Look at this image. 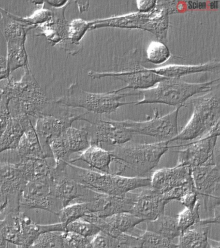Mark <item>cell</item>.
<instances>
[{
  "label": "cell",
  "mask_w": 220,
  "mask_h": 248,
  "mask_svg": "<svg viewBox=\"0 0 220 248\" xmlns=\"http://www.w3.org/2000/svg\"><path fill=\"white\" fill-rule=\"evenodd\" d=\"M177 3L175 1H158L156 7L150 13L138 12L90 21V31L106 27L141 29L155 35L160 42H165L169 16L177 13Z\"/></svg>",
  "instance_id": "6da1fadb"
},
{
  "label": "cell",
  "mask_w": 220,
  "mask_h": 248,
  "mask_svg": "<svg viewBox=\"0 0 220 248\" xmlns=\"http://www.w3.org/2000/svg\"><path fill=\"white\" fill-rule=\"evenodd\" d=\"M24 75L16 81L12 75L1 85V91L10 98L9 108L36 119L43 114H49L54 106L38 83L30 66L24 68Z\"/></svg>",
  "instance_id": "7a4b0ae2"
},
{
  "label": "cell",
  "mask_w": 220,
  "mask_h": 248,
  "mask_svg": "<svg viewBox=\"0 0 220 248\" xmlns=\"http://www.w3.org/2000/svg\"><path fill=\"white\" fill-rule=\"evenodd\" d=\"M69 176L92 191L106 195L123 196L135 190L150 186V178L143 176H124L116 173H103L67 163Z\"/></svg>",
  "instance_id": "3957f363"
},
{
  "label": "cell",
  "mask_w": 220,
  "mask_h": 248,
  "mask_svg": "<svg viewBox=\"0 0 220 248\" xmlns=\"http://www.w3.org/2000/svg\"><path fill=\"white\" fill-rule=\"evenodd\" d=\"M214 79L204 83H188L177 78H167L158 82L151 88L130 92L131 96H142L134 102L135 106L146 104H162L169 106H184L185 102L198 93H207L216 86Z\"/></svg>",
  "instance_id": "277c9868"
},
{
  "label": "cell",
  "mask_w": 220,
  "mask_h": 248,
  "mask_svg": "<svg viewBox=\"0 0 220 248\" xmlns=\"http://www.w3.org/2000/svg\"><path fill=\"white\" fill-rule=\"evenodd\" d=\"M169 141L151 143H125L111 151L114 162L121 165L115 172L121 174L126 169L137 176L151 171L159 164L161 157L170 149Z\"/></svg>",
  "instance_id": "5b68a950"
},
{
  "label": "cell",
  "mask_w": 220,
  "mask_h": 248,
  "mask_svg": "<svg viewBox=\"0 0 220 248\" xmlns=\"http://www.w3.org/2000/svg\"><path fill=\"white\" fill-rule=\"evenodd\" d=\"M220 83L206 94L190 101L193 105L192 116L186 125L170 142L196 140L205 135L220 123Z\"/></svg>",
  "instance_id": "8992f818"
},
{
  "label": "cell",
  "mask_w": 220,
  "mask_h": 248,
  "mask_svg": "<svg viewBox=\"0 0 220 248\" xmlns=\"http://www.w3.org/2000/svg\"><path fill=\"white\" fill-rule=\"evenodd\" d=\"M130 96V93H116L113 91L105 93L88 92L81 88L77 82L69 86L66 95L55 101L59 106L70 108H84L88 113L111 114L121 106L134 104L121 102V99Z\"/></svg>",
  "instance_id": "52a82bcc"
},
{
  "label": "cell",
  "mask_w": 220,
  "mask_h": 248,
  "mask_svg": "<svg viewBox=\"0 0 220 248\" xmlns=\"http://www.w3.org/2000/svg\"><path fill=\"white\" fill-rule=\"evenodd\" d=\"M182 107H177L176 109L163 116H160L159 112L156 109L154 117L147 121L136 122L127 120L117 122L131 133L155 138L160 140V141H171L178 134L177 118L179 110Z\"/></svg>",
  "instance_id": "ba28073f"
},
{
  "label": "cell",
  "mask_w": 220,
  "mask_h": 248,
  "mask_svg": "<svg viewBox=\"0 0 220 248\" xmlns=\"http://www.w3.org/2000/svg\"><path fill=\"white\" fill-rule=\"evenodd\" d=\"M219 160L192 168V177L194 188L204 200V207L207 213L216 215L220 207Z\"/></svg>",
  "instance_id": "9c48e42d"
},
{
  "label": "cell",
  "mask_w": 220,
  "mask_h": 248,
  "mask_svg": "<svg viewBox=\"0 0 220 248\" xmlns=\"http://www.w3.org/2000/svg\"><path fill=\"white\" fill-rule=\"evenodd\" d=\"M88 114V112L82 113L71 112L63 116L43 114L36 118L34 129L46 158H53L49 147L52 141L60 137L67 128L72 126L73 123L79 120L88 123L92 122L85 118Z\"/></svg>",
  "instance_id": "30bf717a"
},
{
  "label": "cell",
  "mask_w": 220,
  "mask_h": 248,
  "mask_svg": "<svg viewBox=\"0 0 220 248\" xmlns=\"http://www.w3.org/2000/svg\"><path fill=\"white\" fill-rule=\"evenodd\" d=\"M67 164L63 163L53 167L50 176L52 194L62 208L76 200L85 202L89 201L94 192L69 176L66 170Z\"/></svg>",
  "instance_id": "8fae6325"
},
{
  "label": "cell",
  "mask_w": 220,
  "mask_h": 248,
  "mask_svg": "<svg viewBox=\"0 0 220 248\" xmlns=\"http://www.w3.org/2000/svg\"><path fill=\"white\" fill-rule=\"evenodd\" d=\"M220 136V123L205 135L188 144L183 149L175 151L178 153L177 164L185 165L191 168L204 166L214 160H219L216 156V146Z\"/></svg>",
  "instance_id": "7c38bea8"
},
{
  "label": "cell",
  "mask_w": 220,
  "mask_h": 248,
  "mask_svg": "<svg viewBox=\"0 0 220 248\" xmlns=\"http://www.w3.org/2000/svg\"><path fill=\"white\" fill-rule=\"evenodd\" d=\"M51 176V175H50ZM42 209L57 215L62 209L52 194L51 177L30 180L25 186L20 197V211Z\"/></svg>",
  "instance_id": "4fadbf2b"
},
{
  "label": "cell",
  "mask_w": 220,
  "mask_h": 248,
  "mask_svg": "<svg viewBox=\"0 0 220 248\" xmlns=\"http://www.w3.org/2000/svg\"><path fill=\"white\" fill-rule=\"evenodd\" d=\"M133 61H127L129 64L127 69L117 72H99L89 71L88 76L92 79H101L103 78L111 77L113 78L119 79L127 83L126 86L119 89L113 91L114 93H118L127 89L132 90H146L151 88L158 82L163 80L165 78L160 77L148 71L147 68L143 67L138 62L132 65Z\"/></svg>",
  "instance_id": "5bb4252c"
},
{
  "label": "cell",
  "mask_w": 220,
  "mask_h": 248,
  "mask_svg": "<svg viewBox=\"0 0 220 248\" xmlns=\"http://www.w3.org/2000/svg\"><path fill=\"white\" fill-rule=\"evenodd\" d=\"M28 182L18 164L0 162V187L9 199L6 211H20L21 193Z\"/></svg>",
  "instance_id": "9a60e30c"
},
{
  "label": "cell",
  "mask_w": 220,
  "mask_h": 248,
  "mask_svg": "<svg viewBox=\"0 0 220 248\" xmlns=\"http://www.w3.org/2000/svg\"><path fill=\"white\" fill-rule=\"evenodd\" d=\"M134 199L131 213L144 221L156 220L165 212L168 202L163 195L151 187H145L138 193H133Z\"/></svg>",
  "instance_id": "2e32d148"
},
{
  "label": "cell",
  "mask_w": 220,
  "mask_h": 248,
  "mask_svg": "<svg viewBox=\"0 0 220 248\" xmlns=\"http://www.w3.org/2000/svg\"><path fill=\"white\" fill-rule=\"evenodd\" d=\"M87 125L90 144L101 145V143L118 146L128 143L132 139L133 134L121 127L117 121L100 119L91 122Z\"/></svg>",
  "instance_id": "e0dca14e"
},
{
  "label": "cell",
  "mask_w": 220,
  "mask_h": 248,
  "mask_svg": "<svg viewBox=\"0 0 220 248\" xmlns=\"http://www.w3.org/2000/svg\"><path fill=\"white\" fill-rule=\"evenodd\" d=\"M45 158L32 123L20 139L18 146L0 154V162L16 164L29 159Z\"/></svg>",
  "instance_id": "ac0fdd59"
},
{
  "label": "cell",
  "mask_w": 220,
  "mask_h": 248,
  "mask_svg": "<svg viewBox=\"0 0 220 248\" xmlns=\"http://www.w3.org/2000/svg\"><path fill=\"white\" fill-rule=\"evenodd\" d=\"M69 5L61 8H51L52 16L49 20L36 28V36H44L52 46L57 45L65 51L68 46L69 21L65 17V11Z\"/></svg>",
  "instance_id": "d6986e66"
},
{
  "label": "cell",
  "mask_w": 220,
  "mask_h": 248,
  "mask_svg": "<svg viewBox=\"0 0 220 248\" xmlns=\"http://www.w3.org/2000/svg\"><path fill=\"white\" fill-rule=\"evenodd\" d=\"M133 199L132 192L123 196H113L94 191L91 199L87 202L89 204L91 213L106 218L117 213H130Z\"/></svg>",
  "instance_id": "ffe728a7"
},
{
  "label": "cell",
  "mask_w": 220,
  "mask_h": 248,
  "mask_svg": "<svg viewBox=\"0 0 220 248\" xmlns=\"http://www.w3.org/2000/svg\"><path fill=\"white\" fill-rule=\"evenodd\" d=\"M191 183H193L192 168L182 164L156 170L150 177V187L161 194Z\"/></svg>",
  "instance_id": "44dd1931"
},
{
  "label": "cell",
  "mask_w": 220,
  "mask_h": 248,
  "mask_svg": "<svg viewBox=\"0 0 220 248\" xmlns=\"http://www.w3.org/2000/svg\"><path fill=\"white\" fill-rule=\"evenodd\" d=\"M220 215L201 219L197 224L181 232L176 248H206L209 240L210 225L219 224Z\"/></svg>",
  "instance_id": "7402d4cb"
},
{
  "label": "cell",
  "mask_w": 220,
  "mask_h": 248,
  "mask_svg": "<svg viewBox=\"0 0 220 248\" xmlns=\"http://www.w3.org/2000/svg\"><path fill=\"white\" fill-rule=\"evenodd\" d=\"M10 113L8 127L0 139V154L16 149L25 132L32 123V120L26 114L14 112Z\"/></svg>",
  "instance_id": "603a6c76"
},
{
  "label": "cell",
  "mask_w": 220,
  "mask_h": 248,
  "mask_svg": "<svg viewBox=\"0 0 220 248\" xmlns=\"http://www.w3.org/2000/svg\"><path fill=\"white\" fill-rule=\"evenodd\" d=\"M220 61L213 60L207 63L200 65H176L172 64L163 67L148 69V71L156 75L167 78L181 79L185 76L193 75V74L204 73V72H212L219 69Z\"/></svg>",
  "instance_id": "cb8c5ba5"
},
{
  "label": "cell",
  "mask_w": 220,
  "mask_h": 248,
  "mask_svg": "<svg viewBox=\"0 0 220 248\" xmlns=\"http://www.w3.org/2000/svg\"><path fill=\"white\" fill-rule=\"evenodd\" d=\"M82 161L87 163L90 168L95 169L100 172L110 174L111 164L113 162L111 151L102 148L101 145L90 144V146L81 153L76 158H71L69 164Z\"/></svg>",
  "instance_id": "d4e9b609"
},
{
  "label": "cell",
  "mask_w": 220,
  "mask_h": 248,
  "mask_svg": "<svg viewBox=\"0 0 220 248\" xmlns=\"http://www.w3.org/2000/svg\"><path fill=\"white\" fill-rule=\"evenodd\" d=\"M34 27L19 22L13 19L9 11L0 7V31L6 42H26L29 31L34 29Z\"/></svg>",
  "instance_id": "484cf974"
},
{
  "label": "cell",
  "mask_w": 220,
  "mask_h": 248,
  "mask_svg": "<svg viewBox=\"0 0 220 248\" xmlns=\"http://www.w3.org/2000/svg\"><path fill=\"white\" fill-rule=\"evenodd\" d=\"M69 155L82 153L90 145L89 133L87 125L80 128H67L61 135Z\"/></svg>",
  "instance_id": "4316f807"
},
{
  "label": "cell",
  "mask_w": 220,
  "mask_h": 248,
  "mask_svg": "<svg viewBox=\"0 0 220 248\" xmlns=\"http://www.w3.org/2000/svg\"><path fill=\"white\" fill-rule=\"evenodd\" d=\"M146 231L160 234L171 240L179 237L181 233L177 223V217L163 215L156 220L146 221Z\"/></svg>",
  "instance_id": "83f0119b"
},
{
  "label": "cell",
  "mask_w": 220,
  "mask_h": 248,
  "mask_svg": "<svg viewBox=\"0 0 220 248\" xmlns=\"http://www.w3.org/2000/svg\"><path fill=\"white\" fill-rule=\"evenodd\" d=\"M90 21L82 19H74L69 23L68 46L67 53L74 56L82 49L81 42L85 35L90 31Z\"/></svg>",
  "instance_id": "f1b7e54d"
},
{
  "label": "cell",
  "mask_w": 220,
  "mask_h": 248,
  "mask_svg": "<svg viewBox=\"0 0 220 248\" xmlns=\"http://www.w3.org/2000/svg\"><path fill=\"white\" fill-rule=\"evenodd\" d=\"M25 42H7L6 58L9 73L29 66Z\"/></svg>",
  "instance_id": "f546056e"
},
{
  "label": "cell",
  "mask_w": 220,
  "mask_h": 248,
  "mask_svg": "<svg viewBox=\"0 0 220 248\" xmlns=\"http://www.w3.org/2000/svg\"><path fill=\"white\" fill-rule=\"evenodd\" d=\"M18 164L26 174L28 181L49 177L53 167L47 159L35 158L22 161Z\"/></svg>",
  "instance_id": "4dcf8cb0"
},
{
  "label": "cell",
  "mask_w": 220,
  "mask_h": 248,
  "mask_svg": "<svg viewBox=\"0 0 220 248\" xmlns=\"http://www.w3.org/2000/svg\"><path fill=\"white\" fill-rule=\"evenodd\" d=\"M91 213L89 204L85 202H76L63 207L57 214L59 222L65 225L82 218L88 213Z\"/></svg>",
  "instance_id": "1f68e13d"
},
{
  "label": "cell",
  "mask_w": 220,
  "mask_h": 248,
  "mask_svg": "<svg viewBox=\"0 0 220 248\" xmlns=\"http://www.w3.org/2000/svg\"><path fill=\"white\" fill-rule=\"evenodd\" d=\"M171 57V51L163 42L152 41L147 48V60L154 65H161L167 62Z\"/></svg>",
  "instance_id": "d6a6232c"
},
{
  "label": "cell",
  "mask_w": 220,
  "mask_h": 248,
  "mask_svg": "<svg viewBox=\"0 0 220 248\" xmlns=\"http://www.w3.org/2000/svg\"><path fill=\"white\" fill-rule=\"evenodd\" d=\"M29 248H67L61 232L40 233Z\"/></svg>",
  "instance_id": "836d02e7"
},
{
  "label": "cell",
  "mask_w": 220,
  "mask_h": 248,
  "mask_svg": "<svg viewBox=\"0 0 220 248\" xmlns=\"http://www.w3.org/2000/svg\"><path fill=\"white\" fill-rule=\"evenodd\" d=\"M139 236L142 238L143 248H176L173 240L154 232L145 231Z\"/></svg>",
  "instance_id": "e575fe53"
},
{
  "label": "cell",
  "mask_w": 220,
  "mask_h": 248,
  "mask_svg": "<svg viewBox=\"0 0 220 248\" xmlns=\"http://www.w3.org/2000/svg\"><path fill=\"white\" fill-rule=\"evenodd\" d=\"M200 202L197 203L194 208L192 209L185 208L184 210L177 215V223L181 232L194 226L201 220L200 213Z\"/></svg>",
  "instance_id": "d590c367"
},
{
  "label": "cell",
  "mask_w": 220,
  "mask_h": 248,
  "mask_svg": "<svg viewBox=\"0 0 220 248\" xmlns=\"http://www.w3.org/2000/svg\"><path fill=\"white\" fill-rule=\"evenodd\" d=\"M65 232H73L89 238L94 237L100 232L91 223L80 218L67 224L65 227Z\"/></svg>",
  "instance_id": "8d00e7d4"
},
{
  "label": "cell",
  "mask_w": 220,
  "mask_h": 248,
  "mask_svg": "<svg viewBox=\"0 0 220 248\" xmlns=\"http://www.w3.org/2000/svg\"><path fill=\"white\" fill-rule=\"evenodd\" d=\"M10 98L1 91L0 97V139L2 137L8 127L11 120V113L9 110Z\"/></svg>",
  "instance_id": "74e56055"
},
{
  "label": "cell",
  "mask_w": 220,
  "mask_h": 248,
  "mask_svg": "<svg viewBox=\"0 0 220 248\" xmlns=\"http://www.w3.org/2000/svg\"><path fill=\"white\" fill-rule=\"evenodd\" d=\"M62 236L67 248H92L88 238L71 232H62Z\"/></svg>",
  "instance_id": "f35d334b"
},
{
  "label": "cell",
  "mask_w": 220,
  "mask_h": 248,
  "mask_svg": "<svg viewBox=\"0 0 220 248\" xmlns=\"http://www.w3.org/2000/svg\"><path fill=\"white\" fill-rule=\"evenodd\" d=\"M92 248H118L121 245L117 239L100 232L91 240Z\"/></svg>",
  "instance_id": "ab89813d"
},
{
  "label": "cell",
  "mask_w": 220,
  "mask_h": 248,
  "mask_svg": "<svg viewBox=\"0 0 220 248\" xmlns=\"http://www.w3.org/2000/svg\"><path fill=\"white\" fill-rule=\"evenodd\" d=\"M194 189V183H191L174 188L162 195L168 203L173 201L179 202L186 194Z\"/></svg>",
  "instance_id": "60d3db41"
},
{
  "label": "cell",
  "mask_w": 220,
  "mask_h": 248,
  "mask_svg": "<svg viewBox=\"0 0 220 248\" xmlns=\"http://www.w3.org/2000/svg\"><path fill=\"white\" fill-rule=\"evenodd\" d=\"M198 196V193L194 189L186 194L179 202L184 205L185 208L192 209L199 202Z\"/></svg>",
  "instance_id": "b9f144b4"
},
{
  "label": "cell",
  "mask_w": 220,
  "mask_h": 248,
  "mask_svg": "<svg viewBox=\"0 0 220 248\" xmlns=\"http://www.w3.org/2000/svg\"><path fill=\"white\" fill-rule=\"evenodd\" d=\"M157 2L158 1H136V7L139 13H150L156 7Z\"/></svg>",
  "instance_id": "7bdbcfd3"
},
{
  "label": "cell",
  "mask_w": 220,
  "mask_h": 248,
  "mask_svg": "<svg viewBox=\"0 0 220 248\" xmlns=\"http://www.w3.org/2000/svg\"><path fill=\"white\" fill-rule=\"evenodd\" d=\"M11 75L7 67L6 58L0 54V82L6 80Z\"/></svg>",
  "instance_id": "ee69618b"
},
{
  "label": "cell",
  "mask_w": 220,
  "mask_h": 248,
  "mask_svg": "<svg viewBox=\"0 0 220 248\" xmlns=\"http://www.w3.org/2000/svg\"><path fill=\"white\" fill-rule=\"evenodd\" d=\"M44 4L47 5L48 7L54 8V9H61L69 5V4L73 3L71 1H62V0H47L44 1Z\"/></svg>",
  "instance_id": "f6af8a7d"
},
{
  "label": "cell",
  "mask_w": 220,
  "mask_h": 248,
  "mask_svg": "<svg viewBox=\"0 0 220 248\" xmlns=\"http://www.w3.org/2000/svg\"><path fill=\"white\" fill-rule=\"evenodd\" d=\"M9 199L7 196L5 195L2 189L0 187V214L1 213L5 212L8 207Z\"/></svg>",
  "instance_id": "bcb514c9"
},
{
  "label": "cell",
  "mask_w": 220,
  "mask_h": 248,
  "mask_svg": "<svg viewBox=\"0 0 220 248\" xmlns=\"http://www.w3.org/2000/svg\"><path fill=\"white\" fill-rule=\"evenodd\" d=\"M75 3L78 5L79 11L80 13H84L88 11V7H89V2L88 1H74Z\"/></svg>",
  "instance_id": "7dc6e473"
},
{
  "label": "cell",
  "mask_w": 220,
  "mask_h": 248,
  "mask_svg": "<svg viewBox=\"0 0 220 248\" xmlns=\"http://www.w3.org/2000/svg\"><path fill=\"white\" fill-rule=\"evenodd\" d=\"M9 242L5 239L2 234L0 232V248H8Z\"/></svg>",
  "instance_id": "c3c4849f"
},
{
  "label": "cell",
  "mask_w": 220,
  "mask_h": 248,
  "mask_svg": "<svg viewBox=\"0 0 220 248\" xmlns=\"http://www.w3.org/2000/svg\"><path fill=\"white\" fill-rule=\"evenodd\" d=\"M208 245L211 247V248H220V242L217 240H214L213 239L208 240Z\"/></svg>",
  "instance_id": "681fc988"
},
{
  "label": "cell",
  "mask_w": 220,
  "mask_h": 248,
  "mask_svg": "<svg viewBox=\"0 0 220 248\" xmlns=\"http://www.w3.org/2000/svg\"><path fill=\"white\" fill-rule=\"evenodd\" d=\"M1 83H0V97H1Z\"/></svg>",
  "instance_id": "f907efd6"
},
{
  "label": "cell",
  "mask_w": 220,
  "mask_h": 248,
  "mask_svg": "<svg viewBox=\"0 0 220 248\" xmlns=\"http://www.w3.org/2000/svg\"><path fill=\"white\" fill-rule=\"evenodd\" d=\"M211 248V247H210V246L209 245H208L207 248Z\"/></svg>",
  "instance_id": "816d5d0a"
}]
</instances>
